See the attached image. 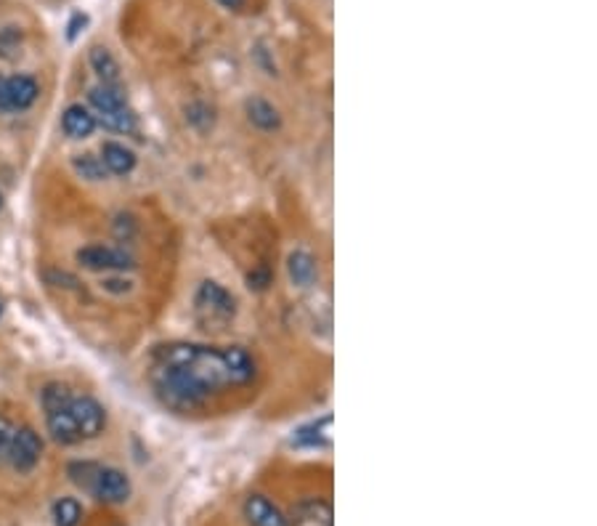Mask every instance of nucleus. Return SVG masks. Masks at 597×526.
Here are the masks:
<instances>
[{"label":"nucleus","mask_w":597,"mask_h":526,"mask_svg":"<svg viewBox=\"0 0 597 526\" xmlns=\"http://www.w3.org/2000/svg\"><path fill=\"white\" fill-rule=\"evenodd\" d=\"M271 280H274V274H271L269 266H258V269H253V271L247 274V285H250V290H255V293H263V290L271 285Z\"/></svg>","instance_id":"nucleus-25"},{"label":"nucleus","mask_w":597,"mask_h":526,"mask_svg":"<svg viewBox=\"0 0 597 526\" xmlns=\"http://www.w3.org/2000/svg\"><path fill=\"white\" fill-rule=\"evenodd\" d=\"M152 383L157 397L176 413H195L231 386L223 348L199 343H168L154 351Z\"/></svg>","instance_id":"nucleus-1"},{"label":"nucleus","mask_w":597,"mask_h":526,"mask_svg":"<svg viewBox=\"0 0 597 526\" xmlns=\"http://www.w3.org/2000/svg\"><path fill=\"white\" fill-rule=\"evenodd\" d=\"M99 463H91V460H78V463H72L70 468H67V473H70V479L80 487V489H86V492H91L94 489V481H96V473H99Z\"/></svg>","instance_id":"nucleus-21"},{"label":"nucleus","mask_w":597,"mask_h":526,"mask_svg":"<svg viewBox=\"0 0 597 526\" xmlns=\"http://www.w3.org/2000/svg\"><path fill=\"white\" fill-rule=\"evenodd\" d=\"M218 3H220L223 8H228V11H242L247 0H218Z\"/></svg>","instance_id":"nucleus-30"},{"label":"nucleus","mask_w":597,"mask_h":526,"mask_svg":"<svg viewBox=\"0 0 597 526\" xmlns=\"http://www.w3.org/2000/svg\"><path fill=\"white\" fill-rule=\"evenodd\" d=\"M43 399V410L46 413H54V410H62L72 402V391L64 386V383H48L40 394Z\"/></svg>","instance_id":"nucleus-22"},{"label":"nucleus","mask_w":597,"mask_h":526,"mask_svg":"<svg viewBox=\"0 0 597 526\" xmlns=\"http://www.w3.org/2000/svg\"><path fill=\"white\" fill-rule=\"evenodd\" d=\"M114 231H117V237L130 239V237L136 234V221H133L130 215H120L117 223H114Z\"/></svg>","instance_id":"nucleus-28"},{"label":"nucleus","mask_w":597,"mask_h":526,"mask_svg":"<svg viewBox=\"0 0 597 526\" xmlns=\"http://www.w3.org/2000/svg\"><path fill=\"white\" fill-rule=\"evenodd\" d=\"M245 519L250 526H290L287 516L263 495H250L245 500Z\"/></svg>","instance_id":"nucleus-9"},{"label":"nucleus","mask_w":597,"mask_h":526,"mask_svg":"<svg viewBox=\"0 0 597 526\" xmlns=\"http://www.w3.org/2000/svg\"><path fill=\"white\" fill-rule=\"evenodd\" d=\"M70 413L80 428L83 438H96L106 428V410L101 407L96 399L91 397H72L70 402Z\"/></svg>","instance_id":"nucleus-6"},{"label":"nucleus","mask_w":597,"mask_h":526,"mask_svg":"<svg viewBox=\"0 0 597 526\" xmlns=\"http://www.w3.org/2000/svg\"><path fill=\"white\" fill-rule=\"evenodd\" d=\"M72 168H75V173H78L80 179H86V181H104V179H106V168H104L101 157L91 154V152H86V154H75V157H72Z\"/></svg>","instance_id":"nucleus-19"},{"label":"nucleus","mask_w":597,"mask_h":526,"mask_svg":"<svg viewBox=\"0 0 597 526\" xmlns=\"http://www.w3.org/2000/svg\"><path fill=\"white\" fill-rule=\"evenodd\" d=\"M0 208H3V195H0Z\"/></svg>","instance_id":"nucleus-32"},{"label":"nucleus","mask_w":597,"mask_h":526,"mask_svg":"<svg viewBox=\"0 0 597 526\" xmlns=\"http://www.w3.org/2000/svg\"><path fill=\"white\" fill-rule=\"evenodd\" d=\"M195 306H197V314L207 316V319H220V321H226V319H231V316L236 314L234 296L223 285H218L212 280L199 285L197 296H195Z\"/></svg>","instance_id":"nucleus-5"},{"label":"nucleus","mask_w":597,"mask_h":526,"mask_svg":"<svg viewBox=\"0 0 597 526\" xmlns=\"http://www.w3.org/2000/svg\"><path fill=\"white\" fill-rule=\"evenodd\" d=\"M96 114H91V109L83 104L67 106L64 117H62V128L70 138H88L96 130Z\"/></svg>","instance_id":"nucleus-15"},{"label":"nucleus","mask_w":597,"mask_h":526,"mask_svg":"<svg viewBox=\"0 0 597 526\" xmlns=\"http://www.w3.org/2000/svg\"><path fill=\"white\" fill-rule=\"evenodd\" d=\"M287 274H290V280H293L295 288H311L316 282V277H319L316 258L308 250L290 253V258H287Z\"/></svg>","instance_id":"nucleus-16"},{"label":"nucleus","mask_w":597,"mask_h":526,"mask_svg":"<svg viewBox=\"0 0 597 526\" xmlns=\"http://www.w3.org/2000/svg\"><path fill=\"white\" fill-rule=\"evenodd\" d=\"M223 359H226V367H228V375H231V386H247V383L255 380L258 362L245 346H226Z\"/></svg>","instance_id":"nucleus-8"},{"label":"nucleus","mask_w":597,"mask_h":526,"mask_svg":"<svg viewBox=\"0 0 597 526\" xmlns=\"http://www.w3.org/2000/svg\"><path fill=\"white\" fill-rule=\"evenodd\" d=\"M187 122L195 128V130H210L212 128V122H215V112H212V106H207L204 102H192V104L187 106Z\"/></svg>","instance_id":"nucleus-24"},{"label":"nucleus","mask_w":597,"mask_h":526,"mask_svg":"<svg viewBox=\"0 0 597 526\" xmlns=\"http://www.w3.org/2000/svg\"><path fill=\"white\" fill-rule=\"evenodd\" d=\"M91 67H94V72L101 78V83H109V86H117L120 83V64L112 56V51L96 46L91 51Z\"/></svg>","instance_id":"nucleus-18"},{"label":"nucleus","mask_w":597,"mask_h":526,"mask_svg":"<svg viewBox=\"0 0 597 526\" xmlns=\"http://www.w3.org/2000/svg\"><path fill=\"white\" fill-rule=\"evenodd\" d=\"M0 314H3V301H0Z\"/></svg>","instance_id":"nucleus-31"},{"label":"nucleus","mask_w":597,"mask_h":526,"mask_svg":"<svg viewBox=\"0 0 597 526\" xmlns=\"http://www.w3.org/2000/svg\"><path fill=\"white\" fill-rule=\"evenodd\" d=\"M78 263L88 271H133L136 258L125 247L109 245H86L78 250Z\"/></svg>","instance_id":"nucleus-2"},{"label":"nucleus","mask_w":597,"mask_h":526,"mask_svg":"<svg viewBox=\"0 0 597 526\" xmlns=\"http://www.w3.org/2000/svg\"><path fill=\"white\" fill-rule=\"evenodd\" d=\"M245 112H247V120H250L258 130H263V133H274V130L282 128V114H279V109L271 104L269 99H263V96H250V99L245 102Z\"/></svg>","instance_id":"nucleus-11"},{"label":"nucleus","mask_w":597,"mask_h":526,"mask_svg":"<svg viewBox=\"0 0 597 526\" xmlns=\"http://www.w3.org/2000/svg\"><path fill=\"white\" fill-rule=\"evenodd\" d=\"M86 21H88V19H86L83 13H78V16H75V19L70 21V32H67V38H70V40H75V35L80 32L78 27H80V24H86Z\"/></svg>","instance_id":"nucleus-29"},{"label":"nucleus","mask_w":597,"mask_h":526,"mask_svg":"<svg viewBox=\"0 0 597 526\" xmlns=\"http://www.w3.org/2000/svg\"><path fill=\"white\" fill-rule=\"evenodd\" d=\"M13 430H16L13 422L8 418H0V463H8V449H11V441H13Z\"/></svg>","instance_id":"nucleus-27"},{"label":"nucleus","mask_w":597,"mask_h":526,"mask_svg":"<svg viewBox=\"0 0 597 526\" xmlns=\"http://www.w3.org/2000/svg\"><path fill=\"white\" fill-rule=\"evenodd\" d=\"M293 444L303 447V449H321V447H329L332 444V415H324L319 421L308 422L295 430L293 436Z\"/></svg>","instance_id":"nucleus-13"},{"label":"nucleus","mask_w":597,"mask_h":526,"mask_svg":"<svg viewBox=\"0 0 597 526\" xmlns=\"http://www.w3.org/2000/svg\"><path fill=\"white\" fill-rule=\"evenodd\" d=\"M40 86L29 75L0 78V112H24L37 102Z\"/></svg>","instance_id":"nucleus-3"},{"label":"nucleus","mask_w":597,"mask_h":526,"mask_svg":"<svg viewBox=\"0 0 597 526\" xmlns=\"http://www.w3.org/2000/svg\"><path fill=\"white\" fill-rule=\"evenodd\" d=\"M101 290H106L112 296H128L133 290V280H125V277H104L101 280Z\"/></svg>","instance_id":"nucleus-26"},{"label":"nucleus","mask_w":597,"mask_h":526,"mask_svg":"<svg viewBox=\"0 0 597 526\" xmlns=\"http://www.w3.org/2000/svg\"><path fill=\"white\" fill-rule=\"evenodd\" d=\"M46 422H48V433L54 436V441H56V444L70 447V444L83 441L80 428H78V422H75L72 413H70V405H67V407H62V410L46 413Z\"/></svg>","instance_id":"nucleus-12"},{"label":"nucleus","mask_w":597,"mask_h":526,"mask_svg":"<svg viewBox=\"0 0 597 526\" xmlns=\"http://www.w3.org/2000/svg\"><path fill=\"white\" fill-rule=\"evenodd\" d=\"M101 163L106 168V173H114V176H128L133 173L136 168V152L120 141H104L101 146Z\"/></svg>","instance_id":"nucleus-10"},{"label":"nucleus","mask_w":597,"mask_h":526,"mask_svg":"<svg viewBox=\"0 0 597 526\" xmlns=\"http://www.w3.org/2000/svg\"><path fill=\"white\" fill-rule=\"evenodd\" d=\"M91 495H96L101 503L120 505V503H125L130 497V481H128V476L122 471L109 468V465H101Z\"/></svg>","instance_id":"nucleus-7"},{"label":"nucleus","mask_w":597,"mask_h":526,"mask_svg":"<svg viewBox=\"0 0 597 526\" xmlns=\"http://www.w3.org/2000/svg\"><path fill=\"white\" fill-rule=\"evenodd\" d=\"M88 102L99 112V114H112L120 109H128L125 104V94L120 86H109V83H99L88 91Z\"/></svg>","instance_id":"nucleus-17"},{"label":"nucleus","mask_w":597,"mask_h":526,"mask_svg":"<svg viewBox=\"0 0 597 526\" xmlns=\"http://www.w3.org/2000/svg\"><path fill=\"white\" fill-rule=\"evenodd\" d=\"M287 522L290 526H332V505L324 500H303Z\"/></svg>","instance_id":"nucleus-14"},{"label":"nucleus","mask_w":597,"mask_h":526,"mask_svg":"<svg viewBox=\"0 0 597 526\" xmlns=\"http://www.w3.org/2000/svg\"><path fill=\"white\" fill-rule=\"evenodd\" d=\"M96 122H101L109 130H117V133H133L136 130V114L130 109H120V112H112V114H99Z\"/></svg>","instance_id":"nucleus-23"},{"label":"nucleus","mask_w":597,"mask_h":526,"mask_svg":"<svg viewBox=\"0 0 597 526\" xmlns=\"http://www.w3.org/2000/svg\"><path fill=\"white\" fill-rule=\"evenodd\" d=\"M83 519V508L75 497H62L54 505V524L56 526H78Z\"/></svg>","instance_id":"nucleus-20"},{"label":"nucleus","mask_w":597,"mask_h":526,"mask_svg":"<svg viewBox=\"0 0 597 526\" xmlns=\"http://www.w3.org/2000/svg\"><path fill=\"white\" fill-rule=\"evenodd\" d=\"M40 455H43V438L35 433V428L19 425L13 430V441H11V449H8L11 468L19 471V473H29L40 463Z\"/></svg>","instance_id":"nucleus-4"}]
</instances>
